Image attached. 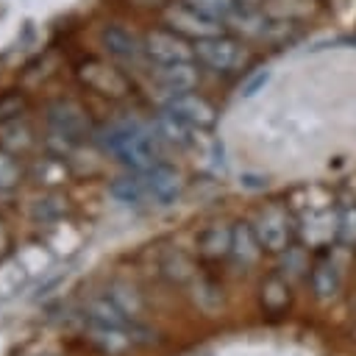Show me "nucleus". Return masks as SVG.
Masks as SVG:
<instances>
[{"mask_svg":"<svg viewBox=\"0 0 356 356\" xmlns=\"http://www.w3.org/2000/svg\"><path fill=\"white\" fill-rule=\"evenodd\" d=\"M95 139L106 153H111L114 159H120L125 167L136 172H145L153 164H159V134L147 131L134 120L111 122L100 128Z\"/></svg>","mask_w":356,"mask_h":356,"instance_id":"obj_1","label":"nucleus"},{"mask_svg":"<svg viewBox=\"0 0 356 356\" xmlns=\"http://www.w3.org/2000/svg\"><path fill=\"white\" fill-rule=\"evenodd\" d=\"M195 58L200 64H206L209 70L231 72V70H239L245 64L248 53H245V47L236 39H231L225 33H217V36L195 42Z\"/></svg>","mask_w":356,"mask_h":356,"instance_id":"obj_2","label":"nucleus"},{"mask_svg":"<svg viewBox=\"0 0 356 356\" xmlns=\"http://www.w3.org/2000/svg\"><path fill=\"white\" fill-rule=\"evenodd\" d=\"M164 22H167L175 33H181V36H186V39H195V42L222 33V22H220V19L206 17L203 11H197L195 6H189L186 0L167 6V8H164Z\"/></svg>","mask_w":356,"mask_h":356,"instance_id":"obj_3","label":"nucleus"},{"mask_svg":"<svg viewBox=\"0 0 356 356\" xmlns=\"http://www.w3.org/2000/svg\"><path fill=\"white\" fill-rule=\"evenodd\" d=\"M78 78H81V83H86L92 92H97L103 97L128 95V78L114 64H108L103 58H83L78 64Z\"/></svg>","mask_w":356,"mask_h":356,"instance_id":"obj_4","label":"nucleus"},{"mask_svg":"<svg viewBox=\"0 0 356 356\" xmlns=\"http://www.w3.org/2000/svg\"><path fill=\"white\" fill-rule=\"evenodd\" d=\"M47 125L53 136L64 142H75L89 134V117L83 106H78L75 100H53L47 106Z\"/></svg>","mask_w":356,"mask_h":356,"instance_id":"obj_5","label":"nucleus"},{"mask_svg":"<svg viewBox=\"0 0 356 356\" xmlns=\"http://www.w3.org/2000/svg\"><path fill=\"white\" fill-rule=\"evenodd\" d=\"M145 53L156 64H178V61H192L195 58V47L186 42V36L175 33L172 28L150 31L145 36Z\"/></svg>","mask_w":356,"mask_h":356,"instance_id":"obj_6","label":"nucleus"},{"mask_svg":"<svg viewBox=\"0 0 356 356\" xmlns=\"http://www.w3.org/2000/svg\"><path fill=\"white\" fill-rule=\"evenodd\" d=\"M100 44L108 50V56L125 61V64H139L147 53H145V39H139L134 31H128L120 22H108L100 31Z\"/></svg>","mask_w":356,"mask_h":356,"instance_id":"obj_7","label":"nucleus"},{"mask_svg":"<svg viewBox=\"0 0 356 356\" xmlns=\"http://www.w3.org/2000/svg\"><path fill=\"white\" fill-rule=\"evenodd\" d=\"M142 184H145L147 197L156 200L159 206H170L181 195V175L167 164H153L150 170H145Z\"/></svg>","mask_w":356,"mask_h":356,"instance_id":"obj_8","label":"nucleus"},{"mask_svg":"<svg viewBox=\"0 0 356 356\" xmlns=\"http://www.w3.org/2000/svg\"><path fill=\"white\" fill-rule=\"evenodd\" d=\"M167 111H172L175 117H181V120L189 122L192 128H209V125H214V108H211L203 97L189 95V92L172 95V97L167 100Z\"/></svg>","mask_w":356,"mask_h":356,"instance_id":"obj_9","label":"nucleus"},{"mask_svg":"<svg viewBox=\"0 0 356 356\" xmlns=\"http://www.w3.org/2000/svg\"><path fill=\"white\" fill-rule=\"evenodd\" d=\"M159 86H164L170 95H184L197 83V67L192 61H178V64H159L156 70Z\"/></svg>","mask_w":356,"mask_h":356,"instance_id":"obj_10","label":"nucleus"},{"mask_svg":"<svg viewBox=\"0 0 356 356\" xmlns=\"http://www.w3.org/2000/svg\"><path fill=\"white\" fill-rule=\"evenodd\" d=\"M225 25H231L236 33L242 36H250V39H264L267 33V25H270V17L259 8V6H239L228 19Z\"/></svg>","mask_w":356,"mask_h":356,"instance_id":"obj_11","label":"nucleus"},{"mask_svg":"<svg viewBox=\"0 0 356 356\" xmlns=\"http://www.w3.org/2000/svg\"><path fill=\"white\" fill-rule=\"evenodd\" d=\"M192 125L189 122H184L181 117H175L172 111H167L164 108V114H159V120H156V134H159V139H167V142H172V145H189L192 142Z\"/></svg>","mask_w":356,"mask_h":356,"instance_id":"obj_12","label":"nucleus"},{"mask_svg":"<svg viewBox=\"0 0 356 356\" xmlns=\"http://www.w3.org/2000/svg\"><path fill=\"white\" fill-rule=\"evenodd\" d=\"M108 192H111L114 200H120V203H125V206H139V203L147 197L142 178H117Z\"/></svg>","mask_w":356,"mask_h":356,"instance_id":"obj_13","label":"nucleus"},{"mask_svg":"<svg viewBox=\"0 0 356 356\" xmlns=\"http://www.w3.org/2000/svg\"><path fill=\"white\" fill-rule=\"evenodd\" d=\"M267 14L270 17H278V19H295V17H303L312 11V3L309 0H267Z\"/></svg>","mask_w":356,"mask_h":356,"instance_id":"obj_14","label":"nucleus"},{"mask_svg":"<svg viewBox=\"0 0 356 356\" xmlns=\"http://www.w3.org/2000/svg\"><path fill=\"white\" fill-rule=\"evenodd\" d=\"M189 6H195L197 11H203L206 17H211V19H220V22H225L236 8H239V3L236 0H186Z\"/></svg>","mask_w":356,"mask_h":356,"instance_id":"obj_15","label":"nucleus"},{"mask_svg":"<svg viewBox=\"0 0 356 356\" xmlns=\"http://www.w3.org/2000/svg\"><path fill=\"white\" fill-rule=\"evenodd\" d=\"M19 181V167L14 161V156H8L6 150H0V192L14 189Z\"/></svg>","mask_w":356,"mask_h":356,"instance_id":"obj_16","label":"nucleus"},{"mask_svg":"<svg viewBox=\"0 0 356 356\" xmlns=\"http://www.w3.org/2000/svg\"><path fill=\"white\" fill-rule=\"evenodd\" d=\"M22 108H25V100L19 95H11V92L8 95H0V122L19 117Z\"/></svg>","mask_w":356,"mask_h":356,"instance_id":"obj_17","label":"nucleus"},{"mask_svg":"<svg viewBox=\"0 0 356 356\" xmlns=\"http://www.w3.org/2000/svg\"><path fill=\"white\" fill-rule=\"evenodd\" d=\"M267 78H270V72H267V70H259L256 75H250V78H248V83L242 86V95H245V97L256 95V92H259L264 83H267Z\"/></svg>","mask_w":356,"mask_h":356,"instance_id":"obj_18","label":"nucleus"},{"mask_svg":"<svg viewBox=\"0 0 356 356\" xmlns=\"http://www.w3.org/2000/svg\"><path fill=\"white\" fill-rule=\"evenodd\" d=\"M236 3H239V6H261L264 0H236Z\"/></svg>","mask_w":356,"mask_h":356,"instance_id":"obj_19","label":"nucleus"}]
</instances>
